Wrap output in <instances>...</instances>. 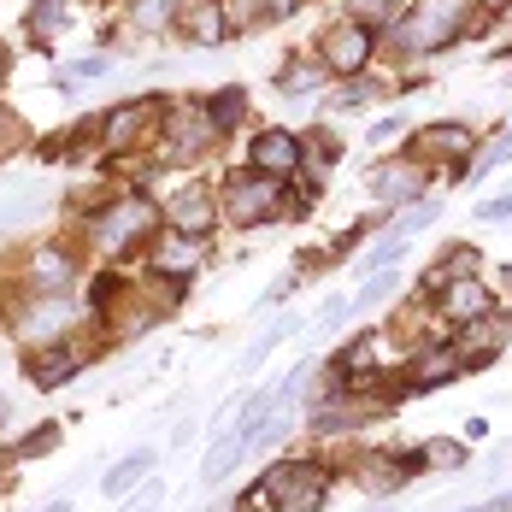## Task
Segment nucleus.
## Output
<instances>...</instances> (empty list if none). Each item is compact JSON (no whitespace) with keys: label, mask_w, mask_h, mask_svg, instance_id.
<instances>
[{"label":"nucleus","mask_w":512,"mask_h":512,"mask_svg":"<svg viewBox=\"0 0 512 512\" xmlns=\"http://www.w3.org/2000/svg\"><path fill=\"white\" fill-rule=\"evenodd\" d=\"M259 489H265V507L271 512H318L324 495H330V477L312 460H283L259 477Z\"/></svg>","instance_id":"f257e3e1"},{"label":"nucleus","mask_w":512,"mask_h":512,"mask_svg":"<svg viewBox=\"0 0 512 512\" xmlns=\"http://www.w3.org/2000/svg\"><path fill=\"white\" fill-rule=\"evenodd\" d=\"M283 201V189H277V177L271 171H242V177H230V195H224V212H230V224H265L271 212Z\"/></svg>","instance_id":"f03ea898"},{"label":"nucleus","mask_w":512,"mask_h":512,"mask_svg":"<svg viewBox=\"0 0 512 512\" xmlns=\"http://www.w3.org/2000/svg\"><path fill=\"white\" fill-rule=\"evenodd\" d=\"M465 30V0H418V18H412V48L442 53L454 36Z\"/></svg>","instance_id":"7ed1b4c3"},{"label":"nucleus","mask_w":512,"mask_h":512,"mask_svg":"<svg viewBox=\"0 0 512 512\" xmlns=\"http://www.w3.org/2000/svg\"><path fill=\"white\" fill-rule=\"evenodd\" d=\"M507 336H512V318H501V312H483V318H471L465 324V336L454 342L465 359V371H477V365H489V359L507 348Z\"/></svg>","instance_id":"20e7f679"},{"label":"nucleus","mask_w":512,"mask_h":512,"mask_svg":"<svg viewBox=\"0 0 512 512\" xmlns=\"http://www.w3.org/2000/svg\"><path fill=\"white\" fill-rule=\"evenodd\" d=\"M159 224V212L148 201H118L112 212L95 218V236H101L106 248H124V242H136V236H148Z\"/></svg>","instance_id":"39448f33"},{"label":"nucleus","mask_w":512,"mask_h":512,"mask_svg":"<svg viewBox=\"0 0 512 512\" xmlns=\"http://www.w3.org/2000/svg\"><path fill=\"white\" fill-rule=\"evenodd\" d=\"M318 48H324V65H330V71L354 77L359 65H365V53H371V36H365V24H342V30H330Z\"/></svg>","instance_id":"423d86ee"},{"label":"nucleus","mask_w":512,"mask_h":512,"mask_svg":"<svg viewBox=\"0 0 512 512\" xmlns=\"http://www.w3.org/2000/svg\"><path fill=\"white\" fill-rule=\"evenodd\" d=\"M412 471H418V448H412V454H371V460L359 465V483L377 489V495H395Z\"/></svg>","instance_id":"0eeeda50"},{"label":"nucleus","mask_w":512,"mask_h":512,"mask_svg":"<svg viewBox=\"0 0 512 512\" xmlns=\"http://www.w3.org/2000/svg\"><path fill=\"white\" fill-rule=\"evenodd\" d=\"M83 365V354L77 348H59V342H48L42 354H30L24 359V371H30V383L36 389H59V383H71V371Z\"/></svg>","instance_id":"6e6552de"},{"label":"nucleus","mask_w":512,"mask_h":512,"mask_svg":"<svg viewBox=\"0 0 512 512\" xmlns=\"http://www.w3.org/2000/svg\"><path fill=\"white\" fill-rule=\"evenodd\" d=\"M295 165H301V142H295L289 130H259L254 136V171L283 177V171H295Z\"/></svg>","instance_id":"1a4fd4ad"},{"label":"nucleus","mask_w":512,"mask_h":512,"mask_svg":"<svg viewBox=\"0 0 512 512\" xmlns=\"http://www.w3.org/2000/svg\"><path fill=\"white\" fill-rule=\"evenodd\" d=\"M436 301H442L448 318L471 324V318H483V312H489V289H483V283H471V277H454V283H442V289H436Z\"/></svg>","instance_id":"9d476101"},{"label":"nucleus","mask_w":512,"mask_h":512,"mask_svg":"<svg viewBox=\"0 0 512 512\" xmlns=\"http://www.w3.org/2000/svg\"><path fill=\"white\" fill-rule=\"evenodd\" d=\"M154 465H159V448H136V454H124V460L106 471L101 489L112 495V501H118V495H130L136 483H148V477H154Z\"/></svg>","instance_id":"9b49d317"},{"label":"nucleus","mask_w":512,"mask_h":512,"mask_svg":"<svg viewBox=\"0 0 512 512\" xmlns=\"http://www.w3.org/2000/svg\"><path fill=\"white\" fill-rule=\"evenodd\" d=\"M418 183H424V171L407 165V159H389V165L371 171V195H377V201H412Z\"/></svg>","instance_id":"f8f14e48"},{"label":"nucleus","mask_w":512,"mask_h":512,"mask_svg":"<svg viewBox=\"0 0 512 512\" xmlns=\"http://www.w3.org/2000/svg\"><path fill=\"white\" fill-rule=\"evenodd\" d=\"M242 454H248V442H242V430H236V424H230V436L218 430V436H212V448H206L201 483H206V489H218V483H224V477L236 471V460H242Z\"/></svg>","instance_id":"ddd939ff"},{"label":"nucleus","mask_w":512,"mask_h":512,"mask_svg":"<svg viewBox=\"0 0 512 512\" xmlns=\"http://www.w3.org/2000/svg\"><path fill=\"white\" fill-rule=\"evenodd\" d=\"M206 254V242L195 236V230H183V236H159L154 242V265L159 271H195Z\"/></svg>","instance_id":"4468645a"},{"label":"nucleus","mask_w":512,"mask_h":512,"mask_svg":"<svg viewBox=\"0 0 512 512\" xmlns=\"http://www.w3.org/2000/svg\"><path fill=\"white\" fill-rule=\"evenodd\" d=\"M465 442H454V436H430V442H418V471H436V477H454V471H465Z\"/></svg>","instance_id":"2eb2a0df"},{"label":"nucleus","mask_w":512,"mask_h":512,"mask_svg":"<svg viewBox=\"0 0 512 512\" xmlns=\"http://www.w3.org/2000/svg\"><path fill=\"white\" fill-rule=\"evenodd\" d=\"M171 218H177L183 230H195V236H201L206 224H212V201H206V189H195V183H183V189L171 195Z\"/></svg>","instance_id":"dca6fc26"},{"label":"nucleus","mask_w":512,"mask_h":512,"mask_svg":"<svg viewBox=\"0 0 512 512\" xmlns=\"http://www.w3.org/2000/svg\"><path fill=\"white\" fill-rule=\"evenodd\" d=\"M412 142H418V154H471V130L465 124H430Z\"/></svg>","instance_id":"f3484780"},{"label":"nucleus","mask_w":512,"mask_h":512,"mask_svg":"<svg viewBox=\"0 0 512 512\" xmlns=\"http://www.w3.org/2000/svg\"><path fill=\"white\" fill-rule=\"evenodd\" d=\"M30 277H36L42 295H65V289H71V259L59 254V248H42L36 265H30Z\"/></svg>","instance_id":"a211bd4d"},{"label":"nucleus","mask_w":512,"mask_h":512,"mask_svg":"<svg viewBox=\"0 0 512 512\" xmlns=\"http://www.w3.org/2000/svg\"><path fill=\"white\" fill-rule=\"evenodd\" d=\"M65 324H71V307H65V301H48V307H36L30 318H24V336L48 348V342H59V336H65Z\"/></svg>","instance_id":"6ab92c4d"},{"label":"nucleus","mask_w":512,"mask_h":512,"mask_svg":"<svg viewBox=\"0 0 512 512\" xmlns=\"http://www.w3.org/2000/svg\"><path fill=\"white\" fill-rule=\"evenodd\" d=\"M142 112H148V106H136V101H124V106H118V112H112V118L101 124L106 148H124V142H130V130H142Z\"/></svg>","instance_id":"aec40b11"},{"label":"nucleus","mask_w":512,"mask_h":512,"mask_svg":"<svg viewBox=\"0 0 512 512\" xmlns=\"http://www.w3.org/2000/svg\"><path fill=\"white\" fill-rule=\"evenodd\" d=\"M242 89H236V83H230V89H218V95H212V101H206V118H212V124H218V136H224V130H230V124H236V118H242Z\"/></svg>","instance_id":"412c9836"},{"label":"nucleus","mask_w":512,"mask_h":512,"mask_svg":"<svg viewBox=\"0 0 512 512\" xmlns=\"http://www.w3.org/2000/svg\"><path fill=\"white\" fill-rule=\"evenodd\" d=\"M295 330H301V324H295V318H283V324H277V330H265V336H259L254 348H248V354H242V371H259V365H265V354H271V348H277V342H283V336H295Z\"/></svg>","instance_id":"4be33fe9"},{"label":"nucleus","mask_w":512,"mask_h":512,"mask_svg":"<svg viewBox=\"0 0 512 512\" xmlns=\"http://www.w3.org/2000/svg\"><path fill=\"white\" fill-rule=\"evenodd\" d=\"M59 24H65V6H59V0H36V12H30V30H36V36H53Z\"/></svg>","instance_id":"5701e85b"},{"label":"nucleus","mask_w":512,"mask_h":512,"mask_svg":"<svg viewBox=\"0 0 512 512\" xmlns=\"http://www.w3.org/2000/svg\"><path fill=\"white\" fill-rule=\"evenodd\" d=\"M171 24V0H136V30H159Z\"/></svg>","instance_id":"b1692460"},{"label":"nucleus","mask_w":512,"mask_h":512,"mask_svg":"<svg viewBox=\"0 0 512 512\" xmlns=\"http://www.w3.org/2000/svg\"><path fill=\"white\" fill-rule=\"evenodd\" d=\"M48 448H59V424H42V430H30L18 442V454H48Z\"/></svg>","instance_id":"393cba45"},{"label":"nucleus","mask_w":512,"mask_h":512,"mask_svg":"<svg viewBox=\"0 0 512 512\" xmlns=\"http://www.w3.org/2000/svg\"><path fill=\"white\" fill-rule=\"evenodd\" d=\"M395 283H401V277H389V271H383V277H371V283H365V289H359V301H354V307L365 312V307H371V301H383V295H389V289H395Z\"/></svg>","instance_id":"a878e982"},{"label":"nucleus","mask_w":512,"mask_h":512,"mask_svg":"<svg viewBox=\"0 0 512 512\" xmlns=\"http://www.w3.org/2000/svg\"><path fill=\"white\" fill-rule=\"evenodd\" d=\"M389 18V0H359L354 6V24H383Z\"/></svg>","instance_id":"bb28decb"},{"label":"nucleus","mask_w":512,"mask_h":512,"mask_svg":"<svg viewBox=\"0 0 512 512\" xmlns=\"http://www.w3.org/2000/svg\"><path fill=\"white\" fill-rule=\"evenodd\" d=\"M336 154H342V148H336V136H324V130H318V136H312V159H318V165H330Z\"/></svg>","instance_id":"cd10ccee"},{"label":"nucleus","mask_w":512,"mask_h":512,"mask_svg":"<svg viewBox=\"0 0 512 512\" xmlns=\"http://www.w3.org/2000/svg\"><path fill=\"white\" fill-rule=\"evenodd\" d=\"M365 95H377V89H365V83H348V89L336 95V106H359V101H365Z\"/></svg>","instance_id":"c85d7f7f"},{"label":"nucleus","mask_w":512,"mask_h":512,"mask_svg":"<svg viewBox=\"0 0 512 512\" xmlns=\"http://www.w3.org/2000/svg\"><path fill=\"white\" fill-rule=\"evenodd\" d=\"M477 212H483V218H512V195H501V201H483Z\"/></svg>","instance_id":"c756f323"},{"label":"nucleus","mask_w":512,"mask_h":512,"mask_svg":"<svg viewBox=\"0 0 512 512\" xmlns=\"http://www.w3.org/2000/svg\"><path fill=\"white\" fill-rule=\"evenodd\" d=\"M42 512H71V501H48V507H42Z\"/></svg>","instance_id":"7c9ffc66"},{"label":"nucleus","mask_w":512,"mask_h":512,"mask_svg":"<svg viewBox=\"0 0 512 512\" xmlns=\"http://www.w3.org/2000/svg\"><path fill=\"white\" fill-rule=\"evenodd\" d=\"M6 418H12V401H0V424H6Z\"/></svg>","instance_id":"2f4dec72"},{"label":"nucleus","mask_w":512,"mask_h":512,"mask_svg":"<svg viewBox=\"0 0 512 512\" xmlns=\"http://www.w3.org/2000/svg\"><path fill=\"white\" fill-rule=\"evenodd\" d=\"M0 136H6V112H0Z\"/></svg>","instance_id":"473e14b6"},{"label":"nucleus","mask_w":512,"mask_h":512,"mask_svg":"<svg viewBox=\"0 0 512 512\" xmlns=\"http://www.w3.org/2000/svg\"><path fill=\"white\" fill-rule=\"evenodd\" d=\"M507 289H512V265H507Z\"/></svg>","instance_id":"72a5a7b5"}]
</instances>
